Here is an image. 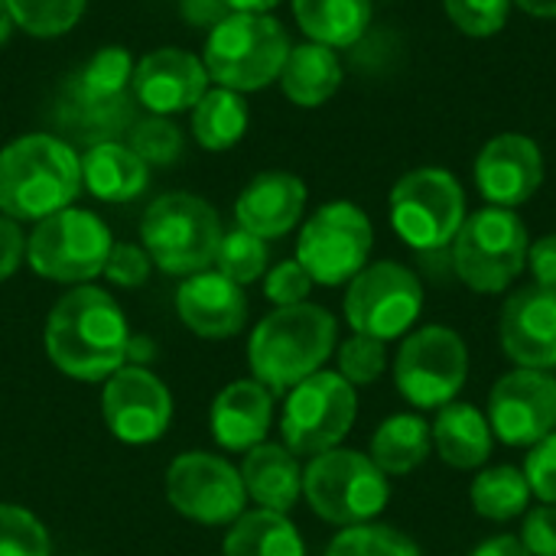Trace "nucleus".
Masks as SVG:
<instances>
[{
    "label": "nucleus",
    "instance_id": "bb28decb",
    "mask_svg": "<svg viewBox=\"0 0 556 556\" xmlns=\"http://www.w3.org/2000/svg\"><path fill=\"white\" fill-rule=\"evenodd\" d=\"M433 450L430 424L420 414H394L371 433V463L384 476H410Z\"/></svg>",
    "mask_w": 556,
    "mask_h": 556
},
{
    "label": "nucleus",
    "instance_id": "49530a36",
    "mask_svg": "<svg viewBox=\"0 0 556 556\" xmlns=\"http://www.w3.org/2000/svg\"><path fill=\"white\" fill-rule=\"evenodd\" d=\"M182 13L192 23H222L231 10L225 7V0H182Z\"/></svg>",
    "mask_w": 556,
    "mask_h": 556
},
{
    "label": "nucleus",
    "instance_id": "a878e982",
    "mask_svg": "<svg viewBox=\"0 0 556 556\" xmlns=\"http://www.w3.org/2000/svg\"><path fill=\"white\" fill-rule=\"evenodd\" d=\"M81 182L101 202H130L147 189V163L124 143H98L81 156Z\"/></svg>",
    "mask_w": 556,
    "mask_h": 556
},
{
    "label": "nucleus",
    "instance_id": "f3484780",
    "mask_svg": "<svg viewBox=\"0 0 556 556\" xmlns=\"http://www.w3.org/2000/svg\"><path fill=\"white\" fill-rule=\"evenodd\" d=\"M498 342L518 368H556V293L531 283L515 290L498 316Z\"/></svg>",
    "mask_w": 556,
    "mask_h": 556
},
{
    "label": "nucleus",
    "instance_id": "72a5a7b5",
    "mask_svg": "<svg viewBox=\"0 0 556 556\" xmlns=\"http://www.w3.org/2000/svg\"><path fill=\"white\" fill-rule=\"evenodd\" d=\"M215 264H218V274H225L238 287L254 283L267 270V244H264V238H257L244 228H235V231L222 235Z\"/></svg>",
    "mask_w": 556,
    "mask_h": 556
},
{
    "label": "nucleus",
    "instance_id": "7ed1b4c3",
    "mask_svg": "<svg viewBox=\"0 0 556 556\" xmlns=\"http://www.w3.org/2000/svg\"><path fill=\"white\" fill-rule=\"evenodd\" d=\"M81 160L49 134H26L0 153V212L13 222H42L75 202Z\"/></svg>",
    "mask_w": 556,
    "mask_h": 556
},
{
    "label": "nucleus",
    "instance_id": "79ce46f5",
    "mask_svg": "<svg viewBox=\"0 0 556 556\" xmlns=\"http://www.w3.org/2000/svg\"><path fill=\"white\" fill-rule=\"evenodd\" d=\"M150 254L137 244H114L104 264V277L117 287H140L150 277Z\"/></svg>",
    "mask_w": 556,
    "mask_h": 556
},
{
    "label": "nucleus",
    "instance_id": "2eb2a0df",
    "mask_svg": "<svg viewBox=\"0 0 556 556\" xmlns=\"http://www.w3.org/2000/svg\"><path fill=\"white\" fill-rule=\"evenodd\" d=\"M489 427L495 440L531 450L556 433V378L551 371L515 368L489 391Z\"/></svg>",
    "mask_w": 556,
    "mask_h": 556
},
{
    "label": "nucleus",
    "instance_id": "ea45409f",
    "mask_svg": "<svg viewBox=\"0 0 556 556\" xmlns=\"http://www.w3.org/2000/svg\"><path fill=\"white\" fill-rule=\"evenodd\" d=\"M313 290V277L303 270L300 261H283L264 277V293L274 306H300Z\"/></svg>",
    "mask_w": 556,
    "mask_h": 556
},
{
    "label": "nucleus",
    "instance_id": "4c0bfd02",
    "mask_svg": "<svg viewBox=\"0 0 556 556\" xmlns=\"http://www.w3.org/2000/svg\"><path fill=\"white\" fill-rule=\"evenodd\" d=\"M130 150L147 163V166H169L179 160L182 153V134L173 121L166 117H150L143 121L134 137H130Z\"/></svg>",
    "mask_w": 556,
    "mask_h": 556
},
{
    "label": "nucleus",
    "instance_id": "4be33fe9",
    "mask_svg": "<svg viewBox=\"0 0 556 556\" xmlns=\"http://www.w3.org/2000/svg\"><path fill=\"white\" fill-rule=\"evenodd\" d=\"M274 420V391L261 381H231L212 404V433L218 446L248 453L264 443Z\"/></svg>",
    "mask_w": 556,
    "mask_h": 556
},
{
    "label": "nucleus",
    "instance_id": "cd10ccee",
    "mask_svg": "<svg viewBox=\"0 0 556 556\" xmlns=\"http://www.w3.org/2000/svg\"><path fill=\"white\" fill-rule=\"evenodd\" d=\"M222 556H306V544L287 515L257 508L231 525Z\"/></svg>",
    "mask_w": 556,
    "mask_h": 556
},
{
    "label": "nucleus",
    "instance_id": "8fccbe9b",
    "mask_svg": "<svg viewBox=\"0 0 556 556\" xmlns=\"http://www.w3.org/2000/svg\"><path fill=\"white\" fill-rule=\"evenodd\" d=\"M515 3L534 16H556V0H515Z\"/></svg>",
    "mask_w": 556,
    "mask_h": 556
},
{
    "label": "nucleus",
    "instance_id": "0eeeda50",
    "mask_svg": "<svg viewBox=\"0 0 556 556\" xmlns=\"http://www.w3.org/2000/svg\"><path fill=\"white\" fill-rule=\"evenodd\" d=\"M528 228L511 208H479L466 215L453 238L456 277L472 293H505L528 270Z\"/></svg>",
    "mask_w": 556,
    "mask_h": 556
},
{
    "label": "nucleus",
    "instance_id": "4468645a",
    "mask_svg": "<svg viewBox=\"0 0 556 556\" xmlns=\"http://www.w3.org/2000/svg\"><path fill=\"white\" fill-rule=\"evenodd\" d=\"M169 505L199 525H235L244 515V479L215 453H182L166 469Z\"/></svg>",
    "mask_w": 556,
    "mask_h": 556
},
{
    "label": "nucleus",
    "instance_id": "b1692460",
    "mask_svg": "<svg viewBox=\"0 0 556 556\" xmlns=\"http://www.w3.org/2000/svg\"><path fill=\"white\" fill-rule=\"evenodd\" d=\"M241 479H244L248 498H254L264 511L287 515L303 495L300 456L280 443H261V446L248 450L244 466H241Z\"/></svg>",
    "mask_w": 556,
    "mask_h": 556
},
{
    "label": "nucleus",
    "instance_id": "c9c22d12",
    "mask_svg": "<svg viewBox=\"0 0 556 556\" xmlns=\"http://www.w3.org/2000/svg\"><path fill=\"white\" fill-rule=\"evenodd\" d=\"M0 556H52L49 531L20 505H0Z\"/></svg>",
    "mask_w": 556,
    "mask_h": 556
},
{
    "label": "nucleus",
    "instance_id": "3c124183",
    "mask_svg": "<svg viewBox=\"0 0 556 556\" xmlns=\"http://www.w3.org/2000/svg\"><path fill=\"white\" fill-rule=\"evenodd\" d=\"M16 23H13V16H10V10H7V0H0V46L10 39V29H13Z\"/></svg>",
    "mask_w": 556,
    "mask_h": 556
},
{
    "label": "nucleus",
    "instance_id": "412c9836",
    "mask_svg": "<svg viewBox=\"0 0 556 556\" xmlns=\"http://www.w3.org/2000/svg\"><path fill=\"white\" fill-rule=\"evenodd\" d=\"M306 208V186L293 173H261L235 202L238 228L270 241L283 238Z\"/></svg>",
    "mask_w": 556,
    "mask_h": 556
},
{
    "label": "nucleus",
    "instance_id": "09e8293b",
    "mask_svg": "<svg viewBox=\"0 0 556 556\" xmlns=\"http://www.w3.org/2000/svg\"><path fill=\"white\" fill-rule=\"evenodd\" d=\"M280 0H225V7L231 10V13H267V10H274Z\"/></svg>",
    "mask_w": 556,
    "mask_h": 556
},
{
    "label": "nucleus",
    "instance_id": "a19ab883",
    "mask_svg": "<svg viewBox=\"0 0 556 556\" xmlns=\"http://www.w3.org/2000/svg\"><path fill=\"white\" fill-rule=\"evenodd\" d=\"M521 472L531 485V495L541 505H556V433L541 440L538 446H531Z\"/></svg>",
    "mask_w": 556,
    "mask_h": 556
},
{
    "label": "nucleus",
    "instance_id": "9d476101",
    "mask_svg": "<svg viewBox=\"0 0 556 556\" xmlns=\"http://www.w3.org/2000/svg\"><path fill=\"white\" fill-rule=\"evenodd\" d=\"M358 417V394L339 371H316L290 388L280 433L283 446L296 456H319L352 433Z\"/></svg>",
    "mask_w": 556,
    "mask_h": 556
},
{
    "label": "nucleus",
    "instance_id": "6e6552de",
    "mask_svg": "<svg viewBox=\"0 0 556 556\" xmlns=\"http://www.w3.org/2000/svg\"><path fill=\"white\" fill-rule=\"evenodd\" d=\"M469 378L466 339L450 326H420L394 355V384L417 410H440L459 397Z\"/></svg>",
    "mask_w": 556,
    "mask_h": 556
},
{
    "label": "nucleus",
    "instance_id": "473e14b6",
    "mask_svg": "<svg viewBox=\"0 0 556 556\" xmlns=\"http://www.w3.org/2000/svg\"><path fill=\"white\" fill-rule=\"evenodd\" d=\"M326 556H424L420 547L391 525H355L342 528Z\"/></svg>",
    "mask_w": 556,
    "mask_h": 556
},
{
    "label": "nucleus",
    "instance_id": "9b49d317",
    "mask_svg": "<svg viewBox=\"0 0 556 556\" xmlns=\"http://www.w3.org/2000/svg\"><path fill=\"white\" fill-rule=\"evenodd\" d=\"M114 241L108 225L85 208H62L36 225L26 241L29 267L55 283H85L104 274Z\"/></svg>",
    "mask_w": 556,
    "mask_h": 556
},
{
    "label": "nucleus",
    "instance_id": "20e7f679",
    "mask_svg": "<svg viewBox=\"0 0 556 556\" xmlns=\"http://www.w3.org/2000/svg\"><path fill=\"white\" fill-rule=\"evenodd\" d=\"M290 55L283 26L267 13H228L212 26L202 65L208 78L231 91H257L280 78Z\"/></svg>",
    "mask_w": 556,
    "mask_h": 556
},
{
    "label": "nucleus",
    "instance_id": "393cba45",
    "mask_svg": "<svg viewBox=\"0 0 556 556\" xmlns=\"http://www.w3.org/2000/svg\"><path fill=\"white\" fill-rule=\"evenodd\" d=\"M280 85H283V94L300 108L326 104L342 85V65H339L336 49L323 42L290 46V55L280 72Z\"/></svg>",
    "mask_w": 556,
    "mask_h": 556
},
{
    "label": "nucleus",
    "instance_id": "423d86ee",
    "mask_svg": "<svg viewBox=\"0 0 556 556\" xmlns=\"http://www.w3.org/2000/svg\"><path fill=\"white\" fill-rule=\"evenodd\" d=\"M143 251L150 261L173 277H192L215 264L222 244L218 212L189 192L160 195L140 222Z\"/></svg>",
    "mask_w": 556,
    "mask_h": 556
},
{
    "label": "nucleus",
    "instance_id": "de8ad7c7",
    "mask_svg": "<svg viewBox=\"0 0 556 556\" xmlns=\"http://www.w3.org/2000/svg\"><path fill=\"white\" fill-rule=\"evenodd\" d=\"M472 556H531L528 554V547L521 544V538H515V534H498V538H489V541H482Z\"/></svg>",
    "mask_w": 556,
    "mask_h": 556
},
{
    "label": "nucleus",
    "instance_id": "6ab92c4d",
    "mask_svg": "<svg viewBox=\"0 0 556 556\" xmlns=\"http://www.w3.org/2000/svg\"><path fill=\"white\" fill-rule=\"evenodd\" d=\"M134 94L137 101L153 111L156 117L195 108L199 98L208 88V72L202 65V59L182 52V49H156L150 55H143L134 65Z\"/></svg>",
    "mask_w": 556,
    "mask_h": 556
},
{
    "label": "nucleus",
    "instance_id": "39448f33",
    "mask_svg": "<svg viewBox=\"0 0 556 556\" xmlns=\"http://www.w3.org/2000/svg\"><path fill=\"white\" fill-rule=\"evenodd\" d=\"M303 498L323 521L355 528L375 521L388 508L391 482L368 453L336 446L313 456L303 469Z\"/></svg>",
    "mask_w": 556,
    "mask_h": 556
},
{
    "label": "nucleus",
    "instance_id": "f257e3e1",
    "mask_svg": "<svg viewBox=\"0 0 556 556\" xmlns=\"http://www.w3.org/2000/svg\"><path fill=\"white\" fill-rule=\"evenodd\" d=\"M127 345L124 309L98 287H75L49 309L46 355L75 381H108L127 365Z\"/></svg>",
    "mask_w": 556,
    "mask_h": 556
},
{
    "label": "nucleus",
    "instance_id": "f03ea898",
    "mask_svg": "<svg viewBox=\"0 0 556 556\" xmlns=\"http://www.w3.org/2000/svg\"><path fill=\"white\" fill-rule=\"evenodd\" d=\"M336 339L339 326L329 309L316 303L277 306L251 332V375L274 394L290 391L309 375L323 371V365L336 352Z\"/></svg>",
    "mask_w": 556,
    "mask_h": 556
},
{
    "label": "nucleus",
    "instance_id": "c85d7f7f",
    "mask_svg": "<svg viewBox=\"0 0 556 556\" xmlns=\"http://www.w3.org/2000/svg\"><path fill=\"white\" fill-rule=\"evenodd\" d=\"M300 29L329 49L352 46L371 23V0H293Z\"/></svg>",
    "mask_w": 556,
    "mask_h": 556
},
{
    "label": "nucleus",
    "instance_id": "f704fd0d",
    "mask_svg": "<svg viewBox=\"0 0 556 556\" xmlns=\"http://www.w3.org/2000/svg\"><path fill=\"white\" fill-rule=\"evenodd\" d=\"M7 10L33 36H62L78 23L85 0H7Z\"/></svg>",
    "mask_w": 556,
    "mask_h": 556
},
{
    "label": "nucleus",
    "instance_id": "37998d69",
    "mask_svg": "<svg viewBox=\"0 0 556 556\" xmlns=\"http://www.w3.org/2000/svg\"><path fill=\"white\" fill-rule=\"evenodd\" d=\"M518 538L531 556H556V505L528 508Z\"/></svg>",
    "mask_w": 556,
    "mask_h": 556
},
{
    "label": "nucleus",
    "instance_id": "2f4dec72",
    "mask_svg": "<svg viewBox=\"0 0 556 556\" xmlns=\"http://www.w3.org/2000/svg\"><path fill=\"white\" fill-rule=\"evenodd\" d=\"M134 78V62H130V52L121 49V46H104L98 49L88 65L78 72V81H75V94L81 98V104L88 108H104V104H114L127 85Z\"/></svg>",
    "mask_w": 556,
    "mask_h": 556
},
{
    "label": "nucleus",
    "instance_id": "dca6fc26",
    "mask_svg": "<svg viewBox=\"0 0 556 556\" xmlns=\"http://www.w3.org/2000/svg\"><path fill=\"white\" fill-rule=\"evenodd\" d=\"M101 414L117 440L143 446L166 433L173 420V397L153 371L143 365H124L104 381Z\"/></svg>",
    "mask_w": 556,
    "mask_h": 556
},
{
    "label": "nucleus",
    "instance_id": "5701e85b",
    "mask_svg": "<svg viewBox=\"0 0 556 556\" xmlns=\"http://www.w3.org/2000/svg\"><path fill=\"white\" fill-rule=\"evenodd\" d=\"M433 450L437 456L459 472H476L489 463L495 433L489 427V417L469 404V401H453L437 410V420L430 427Z\"/></svg>",
    "mask_w": 556,
    "mask_h": 556
},
{
    "label": "nucleus",
    "instance_id": "c756f323",
    "mask_svg": "<svg viewBox=\"0 0 556 556\" xmlns=\"http://www.w3.org/2000/svg\"><path fill=\"white\" fill-rule=\"evenodd\" d=\"M531 485L518 466H492L479 469V476L469 485V505L479 518L508 525L521 518L531 508Z\"/></svg>",
    "mask_w": 556,
    "mask_h": 556
},
{
    "label": "nucleus",
    "instance_id": "ddd939ff",
    "mask_svg": "<svg viewBox=\"0 0 556 556\" xmlns=\"http://www.w3.org/2000/svg\"><path fill=\"white\" fill-rule=\"evenodd\" d=\"M375 231L368 215L352 202L323 205L300 231L296 261L323 287H342L368 267Z\"/></svg>",
    "mask_w": 556,
    "mask_h": 556
},
{
    "label": "nucleus",
    "instance_id": "f8f14e48",
    "mask_svg": "<svg viewBox=\"0 0 556 556\" xmlns=\"http://www.w3.org/2000/svg\"><path fill=\"white\" fill-rule=\"evenodd\" d=\"M424 313V283L420 277L397 264L378 261L349 280L345 290V323L358 336L381 342L404 339Z\"/></svg>",
    "mask_w": 556,
    "mask_h": 556
},
{
    "label": "nucleus",
    "instance_id": "a18cd8bd",
    "mask_svg": "<svg viewBox=\"0 0 556 556\" xmlns=\"http://www.w3.org/2000/svg\"><path fill=\"white\" fill-rule=\"evenodd\" d=\"M23 254H26V238H23L20 225L13 218L0 215V280L16 274Z\"/></svg>",
    "mask_w": 556,
    "mask_h": 556
},
{
    "label": "nucleus",
    "instance_id": "aec40b11",
    "mask_svg": "<svg viewBox=\"0 0 556 556\" xmlns=\"http://www.w3.org/2000/svg\"><path fill=\"white\" fill-rule=\"evenodd\" d=\"M176 313L202 339H231L248 323V296L225 274L199 270L176 290Z\"/></svg>",
    "mask_w": 556,
    "mask_h": 556
},
{
    "label": "nucleus",
    "instance_id": "e433bc0d",
    "mask_svg": "<svg viewBox=\"0 0 556 556\" xmlns=\"http://www.w3.org/2000/svg\"><path fill=\"white\" fill-rule=\"evenodd\" d=\"M388 368V342L371 336H352L339 345V375L352 384H375Z\"/></svg>",
    "mask_w": 556,
    "mask_h": 556
},
{
    "label": "nucleus",
    "instance_id": "1a4fd4ad",
    "mask_svg": "<svg viewBox=\"0 0 556 556\" xmlns=\"http://www.w3.org/2000/svg\"><path fill=\"white\" fill-rule=\"evenodd\" d=\"M466 222V195L453 173L424 166L391 189V225L414 251H443Z\"/></svg>",
    "mask_w": 556,
    "mask_h": 556
},
{
    "label": "nucleus",
    "instance_id": "7c9ffc66",
    "mask_svg": "<svg viewBox=\"0 0 556 556\" xmlns=\"http://www.w3.org/2000/svg\"><path fill=\"white\" fill-rule=\"evenodd\" d=\"M248 130V104L231 88H215L192 108V134L205 150H228Z\"/></svg>",
    "mask_w": 556,
    "mask_h": 556
},
{
    "label": "nucleus",
    "instance_id": "58836bf2",
    "mask_svg": "<svg viewBox=\"0 0 556 556\" xmlns=\"http://www.w3.org/2000/svg\"><path fill=\"white\" fill-rule=\"evenodd\" d=\"M456 29L469 36H495L508 23L511 0H443Z\"/></svg>",
    "mask_w": 556,
    "mask_h": 556
},
{
    "label": "nucleus",
    "instance_id": "c03bdc74",
    "mask_svg": "<svg viewBox=\"0 0 556 556\" xmlns=\"http://www.w3.org/2000/svg\"><path fill=\"white\" fill-rule=\"evenodd\" d=\"M528 270L538 287L556 293V235H544L528 248Z\"/></svg>",
    "mask_w": 556,
    "mask_h": 556
},
{
    "label": "nucleus",
    "instance_id": "a211bd4d",
    "mask_svg": "<svg viewBox=\"0 0 556 556\" xmlns=\"http://www.w3.org/2000/svg\"><path fill=\"white\" fill-rule=\"evenodd\" d=\"M544 182L541 147L525 134H502L489 140L476 160V186L495 208L525 205Z\"/></svg>",
    "mask_w": 556,
    "mask_h": 556
}]
</instances>
